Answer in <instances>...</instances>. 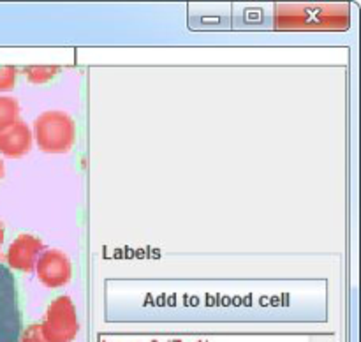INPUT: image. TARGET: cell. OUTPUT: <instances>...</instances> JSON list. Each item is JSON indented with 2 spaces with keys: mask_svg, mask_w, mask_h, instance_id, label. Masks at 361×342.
<instances>
[{
  "mask_svg": "<svg viewBox=\"0 0 361 342\" xmlns=\"http://www.w3.org/2000/svg\"><path fill=\"white\" fill-rule=\"evenodd\" d=\"M275 27L284 30H342L349 27L345 6H279Z\"/></svg>",
  "mask_w": 361,
  "mask_h": 342,
  "instance_id": "6da1fadb",
  "label": "cell"
},
{
  "mask_svg": "<svg viewBox=\"0 0 361 342\" xmlns=\"http://www.w3.org/2000/svg\"><path fill=\"white\" fill-rule=\"evenodd\" d=\"M30 129L37 148L44 154H67L76 143V122L62 109L42 111Z\"/></svg>",
  "mask_w": 361,
  "mask_h": 342,
  "instance_id": "7a4b0ae2",
  "label": "cell"
},
{
  "mask_svg": "<svg viewBox=\"0 0 361 342\" xmlns=\"http://www.w3.org/2000/svg\"><path fill=\"white\" fill-rule=\"evenodd\" d=\"M41 330L46 342H73L80 334L76 305L67 295L51 300L41 321Z\"/></svg>",
  "mask_w": 361,
  "mask_h": 342,
  "instance_id": "3957f363",
  "label": "cell"
},
{
  "mask_svg": "<svg viewBox=\"0 0 361 342\" xmlns=\"http://www.w3.org/2000/svg\"><path fill=\"white\" fill-rule=\"evenodd\" d=\"M21 328L20 295L13 271L0 263V342H14Z\"/></svg>",
  "mask_w": 361,
  "mask_h": 342,
  "instance_id": "277c9868",
  "label": "cell"
},
{
  "mask_svg": "<svg viewBox=\"0 0 361 342\" xmlns=\"http://www.w3.org/2000/svg\"><path fill=\"white\" fill-rule=\"evenodd\" d=\"M37 281L48 289H62L73 279V263L60 249H44L35 263Z\"/></svg>",
  "mask_w": 361,
  "mask_h": 342,
  "instance_id": "5b68a950",
  "label": "cell"
},
{
  "mask_svg": "<svg viewBox=\"0 0 361 342\" xmlns=\"http://www.w3.org/2000/svg\"><path fill=\"white\" fill-rule=\"evenodd\" d=\"M42 250H44V245H42L41 238H37L32 233H20L11 242L6 252L7 268L21 271V274H30V271H34L37 257Z\"/></svg>",
  "mask_w": 361,
  "mask_h": 342,
  "instance_id": "8992f818",
  "label": "cell"
},
{
  "mask_svg": "<svg viewBox=\"0 0 361 342\" xmlns=\"http://www.w3.org/2000/svg\"><path fill=\"white\" fill-rule=\"evenodd\" d=\"M34 136L28 123L18 120L0 133V155L7 159H20L32 150Z\"/></svg>",
  "mask_w": 361,
  "mask_h": 342,
  "instance_id": "52a82bcc",
  "label": "cell"
},
{
  "mask_svg": "<svg viewBox=\"0 0 361 342\" xmlns=\"http://www.w3.org/2000/svg\"><path fill=\"white\" fill-rule=\"evenodd\" d=\"M20 102L11 95H0V133L20 120Z\"/></svg>",
  "mask_w": 361,
  "mask_h": 342,
  "instance_id": "ba28073f",
  "label": "cell"
},
{
  "mask_svg": "<svg viewBox=\"0 0 361 342\" xmlns=\"http://www.w3.org/2000/svg\"><path fill=\"white\" fill-rule=\"evenodd\" d=\"M60 71L62 69L59 66H28L23 69V74L30 83L42 85L56 78Z\"/></svg>",
  "mask_w": 361,
  "mask_h": 342,
  "instance_id": "9c48e42d",
  "label": "cell"
},
{
  "mask_svg": "<svg viewBox=\"0 0 361 342\" xmlns=\"http://www.w3.org/2000/svg\"><path fill=\"white\" fill-rule=\"evenodd\" d=\"M18 80V67L0 66V95L2 92L13 90Z\"/></svg>",
  "mask_w": 361,
  "mask_h": 342,
  "instance_id": "30bf717a",
  "label": "cell"
},
{
  "mask_svg": "<svg viewBox=\"0 0 361 342\" xmlns=\"http://www.w3.org/2000/svg\"><path fill=\"white\" fill-rule=\"evenodd\" d=\"M20 342H46L44 335H42L41 323L28 324L23 331H21Z\"/></svg>",
  "mask_w": 361,
  "mask_h": 342,
  "instance_id": "8fae6325",
  "label": "cell"
},
{
  "mask_svg": "<svg viewBox=\"0 0 361 342\" xmlns=\"http://www.w3.org/2000/svg\"><path fill=\"white\" fill-rule=\"evenodd\" d=\"M4 240H6V231H4V226L0 224V250H2Z\"/></svg>",
  "mask_w": 361,
  "mask_h": 342,
  "instance_id": "7c38bea8",
  "label": "cell"
},
{
  "mask_svg": "<svg viewBox=\"0 0 361 342\" xmlns=\"http://www.w3.org/2000/svg\"><path fill=\"white\" fill-rule=\"evenodd\" d=\"M2 176H4V162L2 159H0V180H2Z\"/></svg>",
  "mask_w": 361,
  "mask_h": 342,
  "instance_id": "4fadbf2b",
  "label": "cell"
}]
</instances>
